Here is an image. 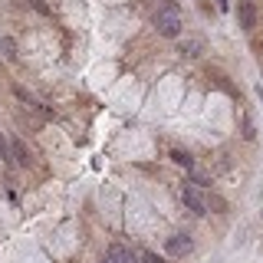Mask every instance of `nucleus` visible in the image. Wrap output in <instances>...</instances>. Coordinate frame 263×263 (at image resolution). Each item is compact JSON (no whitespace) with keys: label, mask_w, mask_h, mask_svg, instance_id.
Instances as JSON below:
<instances>
[{"label":"nucleus","mask_w":263,"mask_h":263,"mask_svg":"<svg viewBox=\"0 0 263 263\" xmlns=\"http://www.w3.org/2000/svg\"><path fill=\"white\" fill-rule=\"evenodd\" d=\"M237 20H240L243 30H253L257 26V7H253L250 0H240L237 3Z\"/></svg>","instance_id":"3"},{"label":"nucleus","mask_w":263,"mask_h":263,"mask_svg":"<svg viewBox=\"0 0 263 263\" xmlns=\"http://www.w3.org/2000/svg\"><path fill=\"white\" fill-rule=\"evenodd\" d=\"M0 53H3V59H10V63H17V59H20V50H17V40H13V36H0Z\"/></svg>","instance_id":"6"},{"label":"nucleus","mask_w":263,"mask_h":263,"mask_svg":"<svg viewBox=\"0 0 263 263\" xmlns=\"http://www.w3.org/2000/svg\"><path fill=\"white\" fill-rule=\"evenodd\" d=\"M240 132H243V138H247V142H253V138H257V129H253L250 115H243V119H240Z\"/></svg>","instance_id":"10"},{"label":"nucleus","mask_w":263,"mask_h":263,"mask_svg":"<svg viewBox=\"0 0 263 263\" xmlns=\"http://www.w3.org/2000/svg\"><path fill=\"white\" fill-rule=\"evenodd\" d=\"M33 7H36V10H40V13H50V7H46L43 0H33Z\"/></svg>","instance_id":"14"},{"label":"nucleus","mask_w":263,"mask_h":263,"mask_svg":"<svg viewBox=\"0 0 263 263\" xmlns=\"http://www.w3.org/2000/svg\"><path fill=\"white\" fill-rule=\"evenodd\" d=\"M187 175H191V184H194V187H208L210 184V178L204 175V171H197V168H191Z\"/></svg>","instance_id":"9"},{"label":"nucleus","mask_w":263,"mask_h":263,"mask_svg":"<svg viewBox=\"0 0 263 263\" xmlns=\"http://www.w3.org/2000/svg\"><path fill=\"white\" fill-rule=\"evenodd\" d=\"M142 260H145V263H164L161 257H155V253H142Z\"/></svg>","instance_id":"13"},{"label":"nucleus","mask_w":263,"mask_h":263,"mask_svg":"<svg viewBox=\"0 0 263 263\" xmlns=\"http://www.w3.org/2000/svg\"><path fill=\"white\" fill-rule=\"evenodd\" d=\"M171 161H175V164H181V168H187V171L194 168V161H191V155H187V152H181V148H175V152H171Z\"/></svg>","instance_id":"8"},{"label":"nucleus","mask_w":263,"mask_h":263,"mask_svg":"<svg viewBox=\"0 0 263 263\" xmlns=\"http://www.w3.org/2000/svg\"><path fill=\"white\" fill-rule=\"evenodd\" d=\"M208 208H217V210H224V208H227V204H224V201H220V197H214V194H210V201H208Z\"/></svg>","instance_id":"12"},{"label":"nucleus","mask_w":263,"mask_h":263,"mask_svg":"<svg viewBox=\"0 0 263 263\" xmlns=\"http://www.w3.org/2000/svg\"><path fill=\"white\" fill-rule=\"evenodd\" d=\"M155 26H158V33L168 36V40H178V36H181V7H178L175 0H164L161 7H158Z\"/></svg>","instance_id":"1"},{"label":"nucleus","mask_w":263,"mask_h":263,"mask_svg":"<svg viewBox=\"0 0 263 263\" xmlns=\"http://www.w3.org/2000/svg\"><path fill=\"white\" fill-rule=\"evenodd\" d=\"M102 263H115V260H109V257H105V260H102Z\"/></svg>","instance_id":"16"},{"label":"nucleus","mask_w":263,"mask_h":263,"mask_svg":"<svg viewBox=\"0 0 263 263\" xmlns=\"http://www.w3.org/2000/svg\"><path fill=\"white\" fill-rule=\"evenodd\" d=\"M10 155H13V158H17V164H23V168H26V164H33V155L26 152V145H23L20 138H17V142L10 145Z\"/></svg>","instance_id":"7"},{"label":"nucleus","mask_w":263,"mask_h":263,"mask_svg":"<svg viewBox=\"0 0 263 263\" xmlns=\"http://www.w3.org/2000/svg\"><path fill=\"white\" fill-rule=\"evenodd\" d=\"M181 201H184V208L191 210L194 217H204V214H208V201L197 194L194 184H181Z\"/></svg>","instance_id":"2"},{"label":"nucleus","mask_w":263,"mask_h":263,"mask_svg":"<svg viewBox=\"0 0 263 263\" xmlns=\"http://www.w3.org/2000/svg\"><path fill=\"white\" fill-rule=\"evenodd\" d=\"M0 158H7V142H3V135H0Z\"/></svg>","instance_id":"15"},{"label":"nucleus","mask_w":263,"mask_h":263,"mask_svg":"<svg viewBox=\"0 0 263 263\" xmlns=\"http://www.w3.org/2000/svg\"><path fill=\"white\" fill-rule=\"evenodd\" d=\"M181 53H187V56H201V40H184V43H181Z\"/></svg>","instance_id":"11"},{"label":"nucleus","mask_w":263,"mask_h":263,"mask_svg":"<svg viewBox=\"0 0 263 263\" xmlns=\"http://www.w3.org/2000/svg\"><path fill=\"white\" fill-rule=\"evenodd\" d=\"M164 247H168V253H171V257H184V253H191V247H194V243H191V237H187V234H175V237H168V243H164Z\"/></svg>","instance_id":"4"},{"label":"nucleus","mask_w":263,"mask_h":263,"mask_svg":"<svg viewBox=\"0 0 263 263\" xmlns=\"http://www.w3.org/2000/svg\"><path fill=\"white\" fill-rule=\"evenodd\" d=\"M105 257H109V260H115V263H138V257H135L129 247H122V243H112Z\"/></svg>","instance_id":"5"}]
</instances>
